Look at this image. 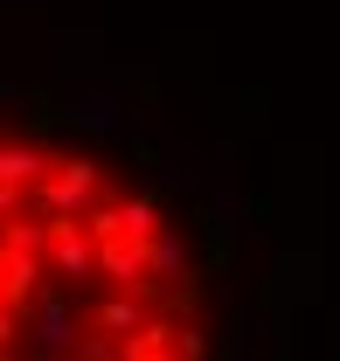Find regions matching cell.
I'll return each mask as SVG.
<instances>
[{
  "instance_id": "6da1fadb",
  "label": "cell",
  "mask_w": 340,
  "mask_h": 361,
  "mask_svg": "<svg viewBox=\"0 0 340 361\" xmlns=\"http://www.w3.org/2000/svg\"><path fill=\"white\" fill-rule=\"evenodd\" d=\"M97 202H104L97 160H90V153H56V174L35 188V216H42V223H84Z\"/></svg>"
},
{
  "instance_id": "7a4b0ae2",
  "label": "cell",
  "mask_w": 340,
  "mask_h": 361,
  "mask_svg": "<svg viewBox=\"0 0 340 361\" xmlns=\"http://www.w3.org/2000/svg\"><path fill=\"white\" fill-rule=\"evenodd\" d=\"M63 126H77L90 139H126V104H119V90L104 84V77H90L63 97Z\"/></svg>"
},
{
  "instance_id": "3957f363",
  "label": "cell",
  "mask_w": 340,
  "mask_h": 361,
  "mask_svg": "<svg viewBox=\"0 0 340 361\" xmlns=\"http://www.w3.org/2000/svg\"><path fill=\"white\" fill-rule=\"evenodd\" d=\"M77 341H84V326H77L70 292H63V285H42V292H35V361L77 355Z\"/></svg>"
},
{
  "instance_id": "277c9868",
  "label": "cell",
  "mask_w": 340,
  "mask_h": 361,
  "mask_svg": "<svg viewBox=\"0 0 340 361\" xmlns=\"http://www.w3.org/2000/svg\"><path fill=\"white\" fill-rule=\"evenodd\" d=\"M153 319H160V299H132V292H119V299H97V306H90V326H84V334L132 341V334H146Z\"/></svg>"
},
{
  "instance_id": "5b68a950",
  "label": "cell",
  "mask_w": 340,
  "mask_h": 361,
  "mask_svg": "<svg viewBox=\"0 0 340 361\" xmlns=\"http://www.w3.org/2000/svg\"><path fill=\"white\" fill-rule=\"evenodd\" d=\"M49 174H56V153H49L42 139H0V188L35 195Z\"/></svg>"
},
{
  "instance_id": "8992f818",
  "label": "cell",
  "mask_w": 340,
  "mask_h": 361,
  "mask_svg": "<svg viewBox=\"0 0 340 361\" xmlns=\"http://www.w3.org/2000/svg\"><path fill=\"white\" fill-rule=\"evenodd\" d=\"M49 271L63 285H84L97 271V243L84 236V223H49Z\"/></svg>"
},
{
  "instance_id": "52a82bcc",
  "label": "cell",
  "mask_w": 340,
  "mask_h": 361,
  "mask_svg": "<svg viewBox=\"0 0 340 361\" xmlns=\"http://www.w3.org/2000/svg\"><path fill=\"white\" fill-rule=\"evenodd\" d=\"M146 271H153V285H188L195 271H188V236H181V223H167L160 236H153V250H146Z\"/></svg>"
},
{
  "instance_id": "ba28073f",
  "label": "cell",
  "mask_w": 340,
  "mask_h": 361,
  "mask_svg": "<svg viewBox=\"0 0 340 361\" xmlns=\"http://www.w3.org/2000/svg\"><path fill=\"white\" fill-rule=\"evenodd\" d=\"M42 278H49V257H14L7 250V292H0V306L7 313H28L35 292H42Z\"/></svg>"
},
{
  "instance_id": "9c48e42d",
  "label": "cell",
  "mask_w": 340,
  "mask_h": 361,
  "mask_svg": "<svg viewBox=\"0 0 340 361\" xmlns=\"http://www.w3.org/2000/svg\"><path fill=\"white\" fill-rule=\"evenodd\" d=\"M195 223H202V236H209L215 250H229V243H236V223H243V202L222 188L215 202H202V209H195Z\"/></svg>"
},
{
  "instance_id": "30bf717a",
  "label": "cell",
  "mask_w": 340,
  "mask_h": 361,
  "mask_svg": "<svg viewBox=\"0 0 340 361\" xmlns=\"http://www.w3.org/2000/svg\"><path fill=\"white\" fill-rule=\"evenodd\" d=\"M119 223L132 243H153L167 229V209H160V195H119Z\"/></svg>"
},
{
  "instance_id": "8fae6325",
  "label": "cell",
  "mask_w": 340,
  "mask_h": 361,
  "mask_svg": "<svg viewBox=\"0 0 340 361\" xmlns=\"http://www.w3.org/2000/svg\"><path fill=\"white\" fill-rule=\"evenodd\" d=\"M285 299H298V306H312V299H320V292H327V278H320V250H292V257H285Z\"/></svg>"
},
{
  "instance_id": "7c38bea8",
  "label": "cell",
  "mask_w": 340,
  "mask_h": 361,
  "mask_svg": "<svg viewBox=\"0 0 340 361\" xmlns=\"http://www.w3.org/2000/svg\"><path fill=\"white\" fill-rule=\"evenodd\" d=\"M0 250H14V257H49V223L28 209V216H14V223L0 229Z\"/></svg>"
},
{
  "instance_id": "4fadbf2b",
  "label": "cell",
  "mask_w": 340,
  "mask_h": 361,
  "mask_svg": "<svg viewBox=\"0 0 340 361\" xmlns=\"http://www.w3.org/2000/svg\"><path fill=\"white\" fill-rule=\"evenodd\" d=\"M104 84H126V90H139V97H160L167 77H160L153 63H111V70H104Z\"/></svg>"
},
{
  "instance_id": "5bb4252c",
  "label": "cell",
  "mask_w": 340,
  "mask_h": 361,
  "mask_svg": "<svg viewBox=\"0 0 340 361\" xmlns=\"http://www.w3.org/2000/svg\"><path fill=\"white\" fill-rule=\"evenodd\" d=\"M84 236H90V243H97V250L126 236V223H119V195H104V202H97V209H90V216H84Z\"/></svg>"
},
{
  "instance_id": "9a60e30c",
  "label": "cell",
  "mask_w": 340,
  "mask_h": 361,
  "mask_svg": "<svg viewBox=\"0 0 340 361\" xmlns=\"http://www.w3.org/2000/svg\"><path fill=\"white\" fill-rule=\"evenodd\" d=\"M215 341L202 334V326H174V361H209Z\"/></svg>"
},
{
  "instance_id": "2e32d148",
  "label": "cell",
  "mask_w": 340,
  "mask_h": 361,
  "mask_svg": "<svg viewBox=\"0 0 340 361\" xmlns=\"http://www.w3.org/2000/svg\"><path fill=\"white\" fill-rule=\"evenodd\" d=\"M236 118H243V133H264V126H271V111H264V90H236Z\"/></svg>"
},
{
  "instance_id": "e0dca14e",
  "label": "cell",
  "mask_w": 340,
  "mask_h": 361,
  "mask_svg": "<svg viewBox=\"0 0 340 361\" xmlns=\"http://www.w3.org/2000/svg\"><path fill=\"white\" fill-rule=\"evenodd\" d=\"M243 348H250V326H243V319H222V341H215V355H222V361H243Z\"/></svg>"
},
{
  "instance_id": "ac0fdd59",
  "label": "cell",
  "mask_w": 340,
  "mask_h": 361,
  "mask_svg": "<svg viewBox=\"0 0 340 361\" xmlns=\"http://www.w3.org/2000/svg\"><path fill=\"white\" fill-rule=\"evenodd\" d=\"M77 361H119V341H104V334H84V341H77Z\"/></svg>"
},
{
  "instance_id": "d6986e66",
  "label": "cell",
  "mask_w": 340,
  "mask_h": 361,
  "mask_svg": "<svg viewBox=\"0 0 340 361\" xmlns=\"http://www.w3.org/2000/svg\"><path fill=\"white\" fill-rule=\"evenodd\" d=\"M35 209V195H21V188H0V223H14V216H28Z\"/></svg>"
},
{
  "instance_id": "ffe728a7",
  "label": "cell",
  "mask_w": 340,
  "mask_h": 361,
  "mask_svg": "<svg viewBox=\"0 0 340 361\" xmlns=\"http://www.w3.org/2000/svg\"><path fill=\"white\" fill-rule=\"evenodd\" d=\"M271 348H278V355H292V348H298V334H292V313H285V306H278V319H271Z\"/></svg>"
},
{
  "instance_id": "44dd1931",
  "label": "cell",
  "mask_w": 340,
  "mask_h": 361,
  "mask_svg": "<svg viewBox=\"0 0 340 361\" xmlns=\"http://www.w3.org/2000/svg\"><path fill=\"white\" fill-rule=\"evenodd\" d=\"M243 216H250V223H278V195H250Z\"/></svg>"
},
{
  "instance_id": "7402d4cb",
  "label": "cell",
  "mask_w": 340,
  "mask_h": 361,
  "mask_svg": "<svg viewBox=\"0 0 340 361\" xmlns=\"http://www.w3.org/2000/svg\"><path fill=\"white\" fill-rule=\"evenodd\" d=\"M132 160H139V167H167V146H153V139H132Z\"/></svg>"
},
{
  "instance_id": "603a6c76",
  "label": "cell",
  "mask_w": 340,
  "mask_h": 361,
  "mask_svg": "<svg viewBox=\"0 0 340 361\" xmlns=\"http://www.w3.org/2000/svg\"><path fill=\"white\" fill-rule=\"evenodd\" d=\"M14 341H21V313H7V306H0V355H7Z\"/></svg>"
},
{
  "instance_id": "cb8c5ba5",
  "label": "cell",
  "mask_w": 340,
  "mask_h": 361,
  "mask_svg": "<svg viewBox=\"0 0 340 361\" xmlns=\"http://www.w3.org/2000/svg\"><path fill=\"white\" fill-rule=\"evenodd\" d=\"M222 271H229V250H215V243H209V257H202V271H195V278H222Z\"/></svg>"
},
{
  "instance_id": "d4e9b609",
  "label": "cell",
  "mask_w": 340,
  "mask_h": 361,
  "mask_svg": "<svg viewBox=\"0 0 340 361\" xmlns=\"http://www.w3.org/2000/svg\"><path fill=\"white\" fill-rule=\"evenodd\" d=\"M14 97H28V90H21V84H0V104H14Z\"/></svg>"
},
{
  "instance_id": "484cf974",
  "label": "cell",
  "mask_w": 340,
  "mask_h": 361,
  "mask_svg": "<svg viewBox=\"0 0 340 361\" xmlns=\"http://www.w3.org/2000/svg\"><path fill=\"white\" fill-rule=\"evenodd\" d=\"M0 292H7V250H0Z\"/></svg>"
},
{
  "instance_id": "4316f807",
  "label": "cell",
  "mask_w": 340,
  "mask_h": 361,
  "mask_svg": "<svg viewBox=\"0 0 340 361\" xmlns=\"http://www.w3.org/2000/svg\"><path fill=\"white\" fill-rule=\"evenodd\" d=\"M0 361H7V355H0Z\"/></svg>"
},
{
  "instance_id": "83f0119b",
  "label": "cell",
  "mask_w": 340,
  "mask_h": 361,
  "mask_svg": "<svg viewBox=\"0 0 340 361\" xmlns=\"http://www.w3.org/2000/svg\"><path fill=\"white\" fill-rule=\"evenodd\" d=\"M167 361H174V355H167Z\"/></svg>"
}]
</instances>
